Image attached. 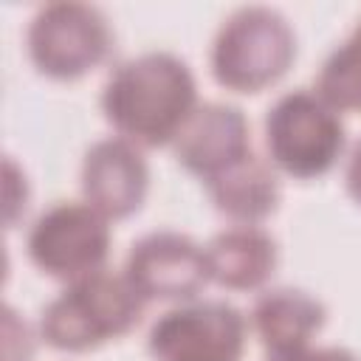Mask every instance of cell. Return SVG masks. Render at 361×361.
<instances>
[{"instance_id": "obj_2", "label": "cell", "mask_w": 361, "mask_h": 361, "mask_svg": "<svg viewBox=\"0 0 361 361\" xmlns=\"http://www.w3.org/2000/svg\"><path fill=\"white\" fill-rule=\"evenodd\" d=\"M144 296L121 274L99 271L68 282L39 316V336L48 347L65 353L96 350L110 338L127 336L144 313Z\"/></svg>"}, {"instance_id": "obj_1", "label": "cell", "mask_w": 361, "mask_h": 361, "mask_svg": "<svg viewBox=\"0 0 361 361\" xmlns=\"http://www.w3.org/2000/svg\"><path fill=\"white\" fill-rule=\"evenodd\" d=\"M197 107L189 65L169 51H149L116 65L102 87V113L118 138L135 147L172 144Z\"/></svg>"}, {"instance_id": "obj_16", "label": "cell", "mask_w": 361, "mask_h": 361, "mask_svg": "<svg viewBox=\"0 0 361 361\" xmlns=\"http://www.w3.org/2000/svg\"><path fill=\"white\" fill-rule=\"evenodd\" d=\"M265 361H358L355 353H350L347 347H302V350H290V353H268Z\"/></svg>"}, {"instance_id": "obj_6", "label": "cell", "mask_w": 361, "mask_h": 361, "mask_svg": "<svg viewBox=\"0 0 361 361\" xmlns=\"http://www.w3.org/2000/svg\"><path fill=\"white\" fill-rule=\"evenodd\" d=\"M25 248L28 259L42 274L76 282L104 271L110 257V226L90 203L59 200L34 220Z\"/></svg>"}, {"instance_id": "obj_8", "label": "cell", "mask_w": 361, "mask_h": 361, "mask_svg": "<svg viewBox=\"0 0 361 361\" xmlns=\"http://www.w3.org/2000/svg\"><path fill=\"white\" fill-rule=\"evenodd\" d=\"M124 276L144 296L192 302L209 282L206 251L180 231H152L133 243Z\"/></svg>"}, {"instance_id": "obj_3", "label": "cell", "mask_w": 361, "mask_h": 361, "mask_svg": "<svg viewBox=\"0 0 361 361\" xmlns=\"http://www.w3.org/2000/svg\"><path fill=\"white\" fill-rule=\"evenodd\" d=\"M296 59L290 23L268 6H243L214 34L209 65L217 85L234 93H259L279 82Z\"/></svg>"}, {"instance_id": "obj_15", "label": "cell", "mask_w": 361, "mask_h": 361, "mask_svg": "<svg viewBox=\"0 0 361 361\" xmlns=\"http://www.w3.org/2000/svg\"><path fill=\"white\" fill-rule=\"evenodd\" d=\"M3 361H28L31 358V336L25 322L14 316L11 307H6V324H3Z\"/></svg>"}, {"instance_id": "obj_17", "label": "cell", "mask_w": 361, "mask_h": 361, "mask_svg": "<svg viewBox=\"0 0 361 361\" xmlns=\"http://www.w3.org/2000/svg\"><path fill=\"white\" fill-rule=\"evenodd\" d=\"M344 186H347L350 197H353L355 203H361V141L353 147V152H350V158H347Z\"/></svg>"}, {"instance_id": "obj_9", "label": "cell", "mask_w": 361, "mask_h": 361, "mask_svg": "<svg viewBox=\"0 0 361 361\" xmlns=\"http://www.w3.org/2000/svg\"><path fill=\"white\" fill-rule=\"evenodd\" d=\"M149 189V166L135 144L124 138L96 141L82 161V195L107 220L135 214Z\"/></svg>"}, {"instance_id": "obj_7", "label": "cell", "mask_w": 361, "mask_h": 361, "mask_svg": "<svg viewBox=\"0 0 361 361\" xmlns=\"http://www.w3.org/2000/svg\"><path fill=\"white\" fill-rule=\"evenodd\" d=\"M245 336V316L234 305L192 299L152 322L147 350L155 361H240Z\"/></svg>"}, {"instance_id": "obj_5", "label": "cell", "mask_w": 361, "mask_h": 361, "mask_svg": "<svg viewBox=\"0 0 361 361\" xmlns=\"http://www.w3.org/2000/svg\"><path fill=\"white\" fill-rule=\"evenodd\" d=\"M34 68L51 79H79L102 65L113 48V31L102 8L87 3H48L25 31Z\"/></svg>"}, {"instance_id": "obj_4", "label": "cell", "mask_w": 361, "mask_h": 361, "mask_svg": "<svg viewBox=\"0 0 361 361\" xmlns=\"http://www.w3.org/2000/svg\"><path fill=\"white\" fill-rule=\"evenodd\" d=\"M265 147L271 164L296 180L327 175L347 147L341 113L316 90H290L265 113Z\"/></svg>"}, {"instance_id": "obj_10", "label": "cell", "mask_w": 361, "mask_h": 361, "mask_svg": "<svg viewBox=\"0 0 361 361\" xmlns=\"http://www.w3.org/2000/svg\"><path fill=\"white\" fill-rule=\"evenodd\" d=\"M172 149L186 172L209 180L251 152L248 118L234 104H197L175 135Z\"/></svg>"}, {"instance_id": "obj_14", "label": "cell", "mask_w": 361, "mask_h": 361, "mask_svg": "<svg viewBox=\"0 0 361 361\" xmlns=\"http://www.w3.org/2000/svg\"><path fill=\"white\" fill-rule=\"evenodd\" d=\"M316 93L336 113H361V23L324 59L316 76Z\"/></svg>"}, {"instance_id": "obj_12", "label": "cell", "mask_w": 361, "mask_h": 361, "mask_svg": "<svg viewBox=\"0 0 361 361\" xmlns=\"http://www.w3.org/2000/svg\"><path fill=\"white\" fill-rule=\"evenodd\" d=\"M212 206L237 226H257L276 212L279 180L268 161L248 152L214 178L203 180Z\"/></svg>"}, {"instance_id": "obj_11", "label": "cell", "mask_w": 361, "mask_h": 361, "mask_svg": "<svg viewBox=\"0 0 361 361\" xmlns=\"http://www.w3.org/2000/svg\"><path fill=\"white\" fill-rule=\"evenodd\" d=\"M209 279L228 290H257L276 268V243L257 226H231L206 243Z\"/></svg>"}, {"instance_id": "obj_13", "label": "cell", "mask_w": 361, "mask_h": 361, "mask_svg": "<svg viewBox=\"0 0 361 361\" xmlns=\"http://www.w3.org/2000/svg\"><path fill=\"white\" fill-rule=\"evenodd\" d=\"M324 316V305L302 288H271L251 307V324L268 353L307 347L322 330Z\"/></svg>"}]
</instances>
